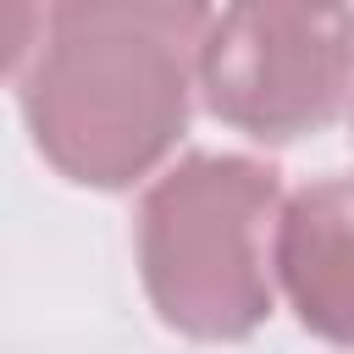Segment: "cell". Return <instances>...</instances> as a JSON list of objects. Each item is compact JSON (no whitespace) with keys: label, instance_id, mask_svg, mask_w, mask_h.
<instances>
[{"label":"cell","instance_id":"4","mask_svg":"<svg viewBox=\"0 0 354 354\" xmlns=\"http://www.w3.org/2000/svg\"><path fill=\"white\" fill-rule=\"evenodd\" d=\"M271 271L304 332L354 348V177H321L282 199Z\"/></svg>","mask_w":354,"mask_h":354},{"label":"cell","instance_id":"3","mask_svg":"<svg viewBox=\"0 0 354 354\" xmlns=\"http://www.w3.org/2000/svg\"><path fill=\"white\" fill-rule=\"evenodd\" d=\"M199 100L260 144H293L354 105L348 6H227L199 39Z\"/></svg>","mask_w":354,"mask_h":354},{"label":"cell","instance_id":"1","mask_svg":"<svg viewBox=\"0 0 354 354\" xmlns=\"http://www.w3.org/2000/svg\"><path fill=\"white\" fill-rule=\"evenodd\" d=\"M210 11L171 0H66L17 77L33 149L83 188L149 177L188 127Z\"/></svg>","mask_w":354,"mask_h":354},{"label":"cell","instance_id":"2","mask_svg":"<svg viewBox=\"0 0 354 354\" xmlns=\"http://www.w3.org/2000/svg\"><path fill=\"white\" fill-rule=\"evenodd\" d=\"M282 183L254 155H183L138 199V277L155 315L199 343L249 337L277 299Z\"/></svg>","mask_w":354,"mask_h":354},{"label":"cell","instance_id":"5","mask_svg":"<svg viewBox=\"0 0 354 354\" xmlns=\"http://www.w3.org/2000/svg\"><path fill=\"white\" fill-rule=\"evenodd\" d=\"M348 116H354V105H348Z\"/></svg>","mask_w":354,"mask_h":354}]
</instances>
